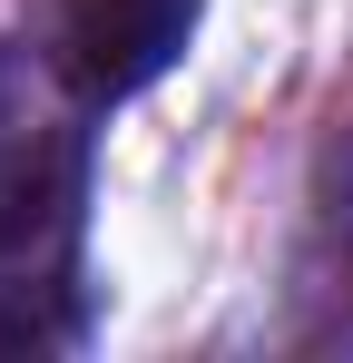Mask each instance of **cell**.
I'll list each match as a JSON object with an SVG mask.
<instances>
[{
	"label": "cell",
	"instance_id": "6da1fadb",
	"mask_svg": "<svg viewBox=\"0 0 353 363\" xmlns=\"http://www.w3.org/2000/svg\"><path fill=\"white\" fill-rule=\"evenodd\" d=\"M89 108L0 138V354L89 344Z\"/></svg>",
	"mask_w": 353,
	"mask_h": 363
},
{
	"label": "cell",
	"instance_id": "7a4b0ae2",
	"mask_svg": "<svg viewBox=\"0 0 353 363\" xmlns=\"http://www.w3.org/2000/svg\"><path fill=\"white\" fill-rule=\"evenodd\" d=\"M196 20H206V0H59L50 10V69L69 79V99L99 118V108L157 89L186 60Z\"/></svg>",
	"mask_w": 353,
	"mask_h": 363
},
{
	"label": "cell",
	"instance_id": "3957f363",
	"mask_svg": "<svg viewBox=\"0 0 353 363\" xmlns=\"http://www.w3.org/2000/svg\"><path fill=\"white\" fill-rule=\"evenodd\" d=\"M285 344L294 354H353V118L314 147L304 177V245L285 285Z\"/></svg>",
	"mask_w": 353,
	"mask_h": 363
},
{
	"label": "cell",
	"instance_id": "277c9868",
	"mask_svg": "<svg viewBox=\"0 0 353 363\" xmlns=\"http://www.w3.org/2000/svg\"><path fill=\"white\" fill-rule=\"evenodd\" d=\"M0 118H10V50H0ZM0 138H10V128H0Z\"/></svg>",
	"mask_w": 353,
	"mask_h": 363
}]
</instances>
